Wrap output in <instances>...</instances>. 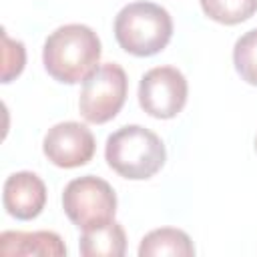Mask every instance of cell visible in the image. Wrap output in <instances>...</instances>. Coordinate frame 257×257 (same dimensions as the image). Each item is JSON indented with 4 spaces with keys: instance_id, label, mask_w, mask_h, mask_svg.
I'll return each instance as SVG.
<instances>
[{
    "instance_id": "obj_1",
    "label": "cell",
    "mask_w": 257,
    "mask_h": 257,
    "mask_svg": "<svg viewBox=\"0 0 257 257\" xmlns=\"http://www.w3.org/2000/svg\"><path fill=\"white\" fill-rule=\"evenodd\" d=\"M100 40L84 24H64L50 32L42 48L46 72L62 84H78L98 66Z\"/></svg>"
},
{
    "instance_id": "obj_2",
    "label": "cell",
    "mask_w": 257,
    "mask_h": 257,
    "mask_svg": "<svg viewBox=\"0 0 257 257\" xmlns=\"http://www.w3.org/2000/svg\"><path fill=\"white\" fill-rule=\"evenodd\" d=\"M104 159L124 179L145 181L155 177L167 159L165 145L157 133L141 124H126L106 139Z\"/></svg>"
},
{
    "instance_id": "obj_3",
    "label": "cell",
    "mask_w": 257,
    "mask_h": 257,
    "mask_svg": "<svg viewBox=\"0 0 257 257\" xmlns=\"http://www.w3.org/2000/svg\"><path fill=\"white\" fill-rule=\"evenodd\" d=\"M173 36L171 14L153 2L126 4L114 18V38L133 56H153L161 52Z\"/></svg>"
},
{
    "instance_id": "obj_4",
    "label": "cell",
    "mask_w": 257,
    "mask_h": 257,
    "mask_svg": "<svg viewBox=\"0 0 257 257\" xmlns=\"http://www.w3.org/2000/svg\"><path fill=\"white\" fill-rule=\"evenodd\" d=\"M126 90L128 80L122 66H118L116 62L96 66L82 82V90L78 96L80 114L94 124L112 120L126 100Z\"/></svg>"
},
{
    "instance_id": "obj_5",
    "label": "cell",
    "mask_w": 257,
    "mask_h": 257,
    "mask_svg": "<svg viewBox=\"0 0 257 257\" xmlns=\"http://www.w3.org/2000/svg\"><path fill=\"white\" fill-rule=\"evenodd\" d=\"M62 209L78 229H90L114 219V189L100 177L84 175L72 179L62 193Z\"/></svg>"
},
{
    "instance_id": "obj_6",
    "label": "cell",
    "mask_w": 257,
    "mask_h": 257,
    "mask_svg": "<svg viewBox=\"0 0 257 257\" xmlns=\"http://www.w3.org/2000/svg\"><path fill=\"white\" fill-rule=\"evenodd\" d=\"M189 84L175 66H155L143 74L139 84V102L155 118H173L187 104Z\"/></svg>"
},
{
    "instance_id": "obj_7",
    "label": "cell",
    "mask_w": 257,
    "mask_h": 257,
    "mask_svg": "<svg viewBox=\"0 0 257 257\" xmlns=\"http://www.w3.org/2000/svg\"><path fill=\"white\" fill-rule=\"evenodd\" d=\"M42 151L52 165L60 169H76L94 157L96 143L88 126L66 120L48 128L42 141Z\"/></svg>"
},
{
    "instance_id": "obj_8",
    "label": "cell",
    "mask_w": 257,
    "mask_h": 257,
    "mask_svg": "<svg viewBox=\"0 0 257 257\" xmlns=\"http://www.w3.org/2000/svg\"><path fill=\"white\" fill-rule=\"evenodd\" d=\"M2 203L10 217L30 221L38 217L46 205V185L36 173H12L4 183Z\"/></svg>"
},
{
    "instance_id": "obj_9",
    "label": "cell",
    "mask_w": 257,
    "mask_h": 257,
    "mask_svg": "<svg viewBox=\"0 0 257 257\" xmlns=\"http://www.w3.org/2000/svg\"><path fill=\"white\" fill-rule=\"evenodd\" d=\"M0 255H42V257H62L66 255V245L54 231H4L0 235Z\"/></svg>"
},
{
    "instance_id": "obj_10",
    "label": "cell",
    "mask_w": 257,
    "mask_h": 257,
    "mask_svg": "<svg viewBox=\"0 0 257 257\" xmlns=\"http://www.w3.org/2000/svg\"><path fill=\"white\" fill-rule=\"evenodd\" d=\"M78 249L84 257H122L126 251L124 229L114 219L84 229L78 241Z\"/></svg>"
},
{
    "instance_id": "obj_11",
    "label": "cell",
    "mask_w": 257,
    "mask_h": 257,
    "mask_svg": "<svg viewBox=\"0 0 257 257\" xmlns=\"http://www.w3.org/2000/svg\"><path fill=\"white\" fill-rule=\"evenodd\" d=\"M139 255L141 257H193L195 247L191 237L175 227H161L151 233H147L139 245Z\"/></svg>"
},
{
    "instance_id": "obj_12",
    "label": "cell",
    "mask_w": 257,
    "mask_h": 257,
    "mask_svg": "<svg viewBox=\"0 0 257 257\" xmlns=\"http://www.w3.org/2000/svg\"><path fill=\"white\" fill-rule=\"evenodd\" d=\"M203 12L219 24H241L257 12V0H199Z\"/></svg>"
},
{
    "instance_id": "obj_13",
    "label": "cell",
    "mask_w": 257,
    "mask_h": 257,
    "mask_svg": "<svg viewBox=\"0 0 257 257\" xmlns=\"http://www.w3.org/2000/svg\"><path fill=\"white\" fill-rule=\"evenodd\" d=\"M233 62L239 76L257 86V28L245 32L233 48Z\"/></svg>"
},
{
    "instance_id": "obj_14",
    "label": "cell",
    "mask_w": 257,
    "mask_h": 257,
    "mask_svg": "<svg viewBox=\"0 0 257 257\" xmlns=\"http://www.w3.org/2000/svg\"><path fill=\"white\" fill-rule=\"evenodd\" d=\"M26 62V50L24 44L18 40H12L6 30H2V82H10L14 76H18Z\"/></svg>"
},
{
    "instance_id": "obj_15",
    "label": "cell",
    "mask_w": 257,
    "mask_h": 257,
    "mask_svg": "<svg viewBox=\"0 0 257 257\" xmlns=\"http://www.w3.org/2000/svg\"><path fill=\"white\" fill-rule=\"evenodd\" d=\"M255 153H257V139H255Z\"/></svg>"
}]
</instances>
